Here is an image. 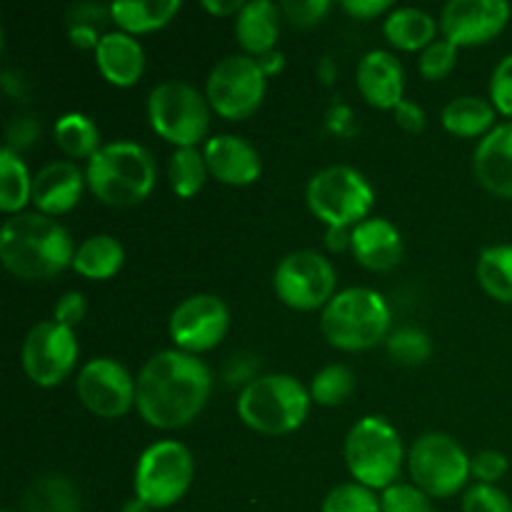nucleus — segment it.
Here are the masks:
<instances>
[{"mask_svg": "<svg viewBox=\"0 0 512 512\" xmlns=\"http://www.w3.org/2000/svg\"><path fill=\"white\" fill-rule=\"evenodd\" d=\"M213 393V373L198 355L160 350L145 360L135 378V408L158 430H178L193 423Z\"/></svg>", "mask_w": 512, "mask_h": 512, "instance_id": "obj_1", "label": "nucleus"}, {"mask_svg": "<svg viewBox=\"0 0 512 512\" xmlns=\"http://www.w3.org/2000/svg\"><path fill=\"white\" fill-rule=\"evenodd\" d=\"M75 243L60 220L43 213L10 215L0 230V260L20 280H48L73 265Z\"/></svg>", "mask_w": 512, "mask_h": 512, "instance_id": "obj_2", "label": "nucleus"}, {"mask_svg": "<svg viewBox=\"0 0 512 512\" xmlns=\"http://www.w3.org/2000/svg\"><path fill=\"white\" fill-rule=\"evenodd\" d=\"M155 158L145 145L133 140H113L85 163V180L95 198L113 208L138 205L155 188Z\"/></svg>", "mask_w": 512, "mask_h": 512, "instance_id": "obj_3", "label": "nucleus"}, {"mask_svg": "<svg viewBox=\"0 0 512 512\" xmlns=\"http://www.w3.org/2000/svg\"><path fill=\"white\" fill-rule=\"evenodd\" d=\"M390 305L373 288H345L333 295L320 310V330L333 348L345 353L370 350L388 340L390 335Z\"/></svg>", "mask_w": 512, "mask_h": 512, "instance_id": "obj_4", "label": "nucleus"}, {"mask_svg": "<svg viewBox=\"0 0 512 512\" xmlns=\"http://www.w3.org/2000/svg\"><path fill=\"white\" fill-rule=\"evenodd\" d=\"M310 393L288 373L260 375L245 383L238 398V415L248 428L263 435H288L305 423Z\"/></svg>", "mask_w": 512, "mask_h": 512, "instance_id": "obj_5", "label": "nucleus"}, {"mask_svg": "<svg viewBox=\"0 0 512 512\" xmlns=\"http://www.w3.org/2000/svg\"><path fill=\"white\" fill-rule=\"evenodd\" d=\"M343 458L355 483L383 493L385 488L398 483L405 448L390 420L365 415L345 435Z\"/></svg>", "mask_w": 512, "mask_h": 512, "instance_id": "obj_6", "label": "nucleus"}, {"mask_svg": "<svg viewBox=\"0 0 512 512\" xmlns=\"http://www.w3.org/2000/svg\"><path fill=\"white\" fill-rule=\"evenodd\" d=\"M305 200L325 228H355L370 218L375 190L353 165H328L308 180Z\"/></svg>", "mask_w": 512, "mask_h": 512, "instance_id": "obj_7", "label": "nucleus"}, {"mask_svg": "<svg viewBox=\"0 0 512 512\" xmlns=\"http://www.w3.org/2000/svg\"><path fill=\"white\" fill-rule=\"evenodd\" d=\"M148 120L175 148H198L210 128V103L188 80L170 78L150 90Z\"/></svg>", "mask_w": 512, "mask_h": 512, "instance_id": "obj_8", "label": "nucleus"}, {"mask_svg": "<svg viewBox=\"0 0 512 512\" xmlns=\"http://www.w3.org/2000/svg\"><path fill=\"white\" fill-rule=\"evenodd\" d=\"M193 453L180 440H158L140 453L135 463V498L153 510H165L180 503L193 485Z\"/></svg>", "mask_w": 512, "mask_h": 512, "instance_id": "obj_9", "label": "nucleus"}, {"mask_svg": "<svg viewBox=\"0 0 512 512\" xmlns=\"http://www.w3.org/2000/svg\"><path fill=\"white\" fill-rule=\"evenodd\" d=\"M408 470L413 483L430 498H453L468 485L470 455L445 433H425L410 445Z\"/></svg>", "mask_w": 512, "mask_h": 512, "instance_id": "obj_10", "label": "nucleus"}, {"mask_svg": "<svg viewBox=\"0 0 512 512\" xmlns=\"http://www.w3.org/2000/svg\"><path fill=\"white\" fill-rule=\"evenodd\" d=\"M265 88L268 75L260 68L258 58L235 53L213 65L205 80V98L220 118L243 120L263 105Z\"/></svg>", "mask_w": 512, "mask_h": 512, "instance_id": "obj_11", "label": "nucleus"}, {"mask_svg": "<svg viewBox=\"0 0 512 512\" xmlns=\"http://www.w3.org/2000/svg\"><path fill=\"white\" fill-rule=\"evenodd\" d=\"M335 285L338 273L318 250H293L273 275L275 295L295 310H323L333 300Z\"/></svg>", "mask_w": 512, "mask_h": 512, "instance_id": "obj_12", "label": "nucleus"}, {"mask_svg": "<svg viewBox=\"0 0 512 512\" xmlns=\"http://www.w3.org/2000/svg\"><path fill=\"white\" fill-rule=\"evenodd\" d=\"M25 375L40 388H55L73 373L78 363L75 330L63 328L55 320H43L28 330L20 348Z\"/></svg>", "mask_w": 512, "mask_h": 512, "instance_id": "obj_13", "label": "nucleus"}, {"mask_svg": "<svg viewBox=\"0 0 512 512\" xmlns=\"http://www.w3.org/2000/svg\"><path fill=\"white\" fill-rule=\"evenodd\" d=\"M230 328V310L213 293H195L180 300L170 313L168 333L178 350L190 355L213 350Z\"/></svg>", "mask_w": 512, "mask_h": 512, "instance_id": "obj_14", "label": "nucleus"}, {"mask_svg": "<svg viewBox=\"0 0 512 512\" xmlns=\"http://www.w3.org/2000/svg\"><path fill=\"white\" fill-rule=\"evenodd\" d=\"M75 390L85 408L105 420L120 418L135 405V378L113 358H93L80 368Z\"/></svg>", "mask_w": 512, "mask_h": 512, "instance_id": "obj_15", "label": "nucleus"}, {"mask_svg": "<svg viewBox=\"0 0 512 512\" xmlns=\"http://www.w3.org/2000/svg\"><path fill=\"white\" fill-rule=\"evenodd\" d=\"M510 15L505 0H450L440 10V33L458 48L483 45L503 33Z\"/></svg>", "mask_w": 512, "mask_h": 512, "instance_id": "obj_16", "label": "nucleus"}, {"mask_svg": "<svg viewBox=\"0 0 512 512\" xmlns=\"http://www.w3.org/2000/svg\"><path fill=\"white\" fill-rule=\"evenodd\" d=\"M205 163L213 178L225 185H250L263 173V160L250 140L233 133H220L205 140Z\"/></svg>", "mask_w": 512, "mask_h": 512, "instance_id": "obj_17", "label": "nucleus"}, {"mask_svg": "<svg viewBox=\"0 0 512 512\" xmlns=\"http://www.w3.org/2000/svg\"><path fill=\"white\" fill-rule=\"evenodd\" d=\"M85 185V173L73 160H53L33 175V205L50 218L63 215L80 203Z\"/></svg>", "mask_w": 512, "mask_h": 512, "instance_id": "obj_18", "label": "nucleus"}, {"mask_svg": "<svg viewBox=\"0 0 512 512\" xmlns=\"http://www.w3.org/2000/svg\"><path fill=\"white\" fill-rule=\"evenodd\" d=\"M355 83L373 108L395 110V105L405 100V68L388 50L365 53L360 58Z\"/></svg>", "mask_w": 512, "mask_h": 512, "instance_id": "obj_19", "label": "nucleus"}, {"mask_svg": "<svg viewBox=\"0 0 512 512\" xmlns=\"http://www.w3.org/2000/svg\"><path fill=\"white\" fill-rule=\"evenodd\" d=\"M473 173L488 193L512 200V120L480 138L473 153Z\"/></svg>", "mask_w": 512, "mask_h": 512, "instance_id": "obj_20", "label": "nucleus"}, {"mask_svg": "<svg viewBox=\"0 0 512 512\" xmlns=\"http://www.w3.org/2000/svg\"><path fill=\"white\" fill-rule=\"evenodd\" d=\"M350 253L368 270H393L403 258V235L388 218L370 215L368 220L353 228Z\"/></svg>", "mask_w": 512, "mask_h": 512, "instance_id": "obj_21", "label": "nucleus"}, {"mask_svg": "<svg viewBox=\"0 0 512 512\" xmlns=\"http://www.w3.org/2000/svg\"><path fill=\"white\" fill-rule=\"evenodd\" d=\"M95 65L110 85L130 88L138 83L145 70V50L135 35L125 30H110L103 33L95 48Z\"/></svg>", "mask_w": 512, "mask_h": 512, "instance_id": "obj_22", "label": "nucleus"}, {"mask_svg": "<svg viewBox=\"0 0 512 512\" xmlns=\"http://www.w3.org/2000/svg\"><path fill=\"white\" fill-rule=\"evenodd\" d=\"M280 33V5L273 0H248L235 15V38L245 55H260L275 50Z\"/></svg>", "mask_w": 512, "mask_h": 512, "instance_id": "obj_23", "label": "nucleus"}, {"mask_svg": "<svg viewBox=\"0 0 512 512\" xmlns=\"http://www.w3.org/2000/svg\"><path fill=\"white\" fill-rule=\"evenodd\" d=\"M383 33L393 48L413 53V50H425L438 38V20L413 5H400L385 15Z\"/></svg>", "mask_w": 512, "mask_h": 512, "instance_id": "obj_24", "label": "nucleus"}, {"mask_svg": "<svg viewBox=\"0 0 512 512\" xmlns=\"http://www.w3.org/2000/svg\"><path fill=\"white\" fill-rule=\"evenodd\" d=\"M495 118H498L495 105L478 95L453 98L440 113L443 128L460 138H485L495 128Z\"/></svg>", "mask_w": 512, "mask_h": 512, "instance_id": "obj_25", "label": "nucleus"}, {"mask_svg": "<svg viewBox=\"0 0 512 512\" xmlns=\"http://www.w3.org/2000/svg\"><path fill=\"white\" fill-rule=\"evenodd\" d=\"M180 10V0H115L110 5V20L130 35L153 33L163 28Z\"/></svg>", "mask_w": 512, "mask_h": 512, "instance_id": "obj_26", "label": "nucleus"}, {"mask_svg": "<svg viewBox=\"0 0 512 512\" xmlns=\"http://www.w3.org/2000/svg\"><path fill=\"white\" fill-rule=\"evenodd\" d=\"M125 250L120 240L113 235H90L75 250V258L70 268L88 280H108L123 268Z\"/></svg>", "mask_w": 512, "mask_h": 512, "instance_id": "obj_27", "label": "nucleus"}, {"mask_svg": "<svg viewBox=\"0 0 512 512\" xmlns=\"http://www.w3.org/2000/svg\"><path fill=\"white\" fill-rule=\"evenodd\" d=\"M53 138L55 145H58L68 158L85 160V163L103 148L98 125H95V120L88 118L85 113L60 115L53 125Z\"/></svg>", "mask_w": 512, "mask_h": 512, "instance_id": "obj_28", "label": "nucleus"}, {"mask_svg": "<svg viewBox=\"0 0 512 512\" xmlns=\"http://www.w3.org/2000/svg\"><path fill=\"white\" fill-rule=\"evenodd\" d=\"M23 512H83L80 493L65 475H45L28 488Z\"/></svg>", "mask_w": 512, "mask_h": 512, "instance_id": "obj_29", "label": "nucleus"}, {"mask_svg": "<svg viewBox=\"0 0 512 512\" xmlns=\"http://www.w3.org/2000/svg\"><path fill=\"white\" fill-rule=\"evenodd\" d=\"M28 203H33V175L20 153L3 148L0 150V210L18 215Z\"/></svg>", "mask_w": 512, "mask_h": 512, "instance_id": "obj_30", "label": "nucleus"}, {"mask_svg": "<svg viewBox=\"0 0 512 512\" xmlns=\"http://www.w3.org/2000/svg\"><path fill=\"white\" fill-rule=\"evenodd\" d=\"M478 283L490 298L512 305V245L498 243L480 250Z\"/></svg>", "mask_w": 512, "mask_h": 512, "instance_id": "obj_31", "label": "nucleus"}, {"mask_svg": "<svg viewBox=\"0 0 512 512\" xmlns=\"http://www.w3.org/2000/svg\"><path fill=\"white\" fill-rule=\"evenodd\" d=\"M210 170L205 163L203 150L175 148L168 160V183L178 198H193L203 190Z\"/></svg>", "mask_w": 512, "mask_h": 512, "instance_id": "obj_32", "label": "nucleus"}, {"mask_svg": "<svg viewBox=\"0 0 512 512\" xmlns=\"http://www.w3.org/2000/svg\"><path fill=\"white\" fill-rule=\"evenodd\" d=\"M308 393L313 403L325 405V408H335V405L345 403L355 393V373L343 363L325 365V368H320L315 373Z\"/></svg>", "mask_w": 512, "mask_h": 512, "instance_id": "obj_33", "label": "nucleus"}, {"mask_svg": "<svg viewBox=\"0 0 512 512\" xmlns=\"http://www.w3.org/2000/svg\"><path fill=\"white\" fill-rule=\"evenodd\" d=\"M388 355L400 365H423L433 355V340L420 328H400L393 330L385 340Z\"/></svg>", "mask_w": 512, "mask_h": 512, "instance_id": "obj_34", "label": "nucleus"}, {"mask_svg": "<svg viewBox=\"0 0 512 512\" xmlns=\"http://www.w3.org/2000/svg\"><path fill=\"white\" fill-rule=\"evenodd\" d=\"M323 512H383L375 490L360 483H340L325 495Z\"/></svg>", "mask_w": 512, "mask_h": 512, "instance_id": "obj_35", "label": "nucleus"}, {"mask_svg": "<svg viewBox=\"0 0 512 512\" xmlns=\"http://www.w3.org/2000/svg\"><path fill=\"white\" fill-rule=\"evenodd\" d=\"M458 63V45L448 38H435L425 50H420L418 70L425 80H443Z\"/></svg>", "mask_w": 512, "mask_h": 512, "instance_id": "obj_36", "label": "nucleus"}, {"mask_svg": "<svg viewBox=\"0 0 512 512\" xmlns=\"http://www.w3.org/2000/svg\"><path fill=\"white\" fill-rule=\"evenodd\" d=\"M383 512H433V498L415 483H395L380 493Z\"/></svg>", "mask_w": 512, "mask_h": 512, "instance_id": "obj_37", "label": "nucleus"}, {"mask_svg": "<svg viewBox=\"0 0 512 512\" xmlns=\"http://www.w3.org/2000/svg\"><path fill=\"white\" fill-rule=\"evenodd\" d=\"M463 512H512V500L498 485L475 483L465 490Z\"/></svg>", "mask_w": 512, "mask_h": 512, "instance_id": "obj_38", "label": "nucleus"}, {"mask_svg": "<svg viewBox=\"0 0 512 512\" xmlns=\"http://www.w3.org/2000/svg\"><path fill=\"white\" fill-rule=\"evenodd\" d=\"M330 0H285L280 3V13L298 28H313L330 13Z\"/></svg>", "mask_w": 512, "mask_h": 512, "instance_id": "obj_39", "label": "nucleus"}, {"mask_svg": "<svg viewBox=\"0 0 512 512\" xmlns=\"http://www.w3.org/2000/svg\"><path fill=\"white\" fill-rule=\"evenodd\" d=\"M490 103L500 115L512 118V53L505 55L490 75Z\"/></svg>", "mask_w": 512, "mask_h": 512, "instance_id": "obj_40", "label": "nucleus"}, {"mask_svg": "<svg viewBox=\"0 0 512 512\" xmlns=\"http://www.w3.org/2000/svg\"><path fill=\"white\" fill-rule=\"evenodd\" d=\"M510 463L500 450H480V453L470 455V475H473L478 483L495 485L498 480L505 478Z\"/></svg>", "mask_w": 512, "mask_h": 512, "instance_id": "obj_41", "label": "nucleus"}, {"mask_svg": "<svg viewBox=\"0 0 512 512\" xmlns=\"http://www.w3.org/2000/svg\"><path fill=\"white\" fill-rule=\"evenodd\" d=\"M85 318V295L78 293V290H70L63 298L55 303L53 308V320L63 328L75 330Z\"/></svg>", "mask_w": 512, "mask_h": 512, "instance_id": "obj_42", "label": "nucleus"}, {"mask_svg": "<svg viewBox=\"0 0 512 512\" xmlns=\"http://www.w3.org/2000/svg\"><path fill=\"white\" fill-rule=\"evenodd\" d=\"M393 113L395 123L403 130H408V133H420V130H425V123H428V115H425V110L415 100H400Z\"/></svg>", "mask_w": 512, "mask_h": 512, "instance_id": "obj_43", "label": "nucleus"}, {"mask_svg": "<svg viewBox=\"0 0 512 512\" xmlns=\"http://www.w3.org/2000/svg\"><path fill=\"white\" fill-rule=\"evenodd\" d=\"M343 10L348 15H353V18L370 20L383 13H390L393 3L390 0H343Z\"/></svg>", "mask_w": 512, "mask_h": 512, "instance_id": "obj_44", "label": "nucleus"}, {"mask_svg": "<svg viewBox=\"0 0 512 512\" xmlns=\"http://www.w3.org/2000/svg\"><path fill=\"white\" fill-rule=\"evenodd\" d=\"M105 15H110V5L103 8V5L95 3H80L70 8L68 25H95V28H98L100 23H105Z\"/></svg>", "mask_w": 512, "mask_h": 512, "instance_id": "obj_45", "label": "nucleus"}, {"mask_svg": "<svg viewBox=\"0 0 512 512\" xmlns=\"http://www.w3.org/2000/svg\"><path fill=\"white\" fill-rule=\"evenodd\" d=\"M38 135V125H35L33 118H18L13 125L8 128V145L5 148L15 150V148H25L30 145ZM18 153V150H15Z\"/></svg>", "mask_w": 512, "mask_h": 512, "instance_id": "obj_46", "label": "nucleus"}, {"mask_svg": "<svg viewBox=\"0 0 512 512\" xmlns=\"http://www.w3.org/2000/svg\"><path fill=\"white\" fill-rule=\"evenodd\" d=\"M68 33H70V40H73V45H78V48L95 50L98 48L100 38H103L95 25H68Z\"/></svg>", "mask_w": 512, "mask_h": 512, "instance_id": "obj_47", "label": "nucleus"}, {"mask_svg": "<svg viewBox=\"0 0 512 512\" xmlns=\"http://www.w3.org/2000/svg\"><path fill=\"white\" fill-rule=\"evenodd\" d=\"M350 125H353V110L345 103H335L328 113V128H333L340 135H348Z\"/></svg>", "mask_w": 512, "mask_h": 512, "instance_id": "obj_48", "label": "nucleus"}, {"mask_svg": "<svg viewBox=\"0 0 512 512\" xmlns=\"http://www.w3.org/2000/svg\"><path fill=\"white\" fill-rule=\"evenodd\" d=\"M325 245L333 253H343L353 245V228H325Z\"/></svg>", "mask_w": 512, "mask_h": 512, "instance_id": "obj_49", "label": "nucleus"}, {"mask_svg": "<svg viewBox=\"0 0 512 512\" xmlns=\"http://www.w3.org/2000/svg\"><path fill=\"white\" fill-rule=\"evenodd\" d=\"M243 0H203V8L210 10L213 15H220V18H230V15H238L243 10Z\"/></svg>", "mask_w": 512, "mask_h": 512, "instance_id": "obj_50", "label": "nucleus"}, {"mask_svg": "<svg viewBox=\"0 0 512 512\" xmlns=\"http://www.w3.org/2000/svg\"><path fill=\"white\" fill-rule=\"evenodd\" d=\"M258 63H260V68L265 70V75H275L278 70H283L285 58H283V53H278V50H270V53L260 55Z\"/></svg>", "mask_w": 512, "mask_h": 512, "instance_id": "obj_51", "label": "nucleus"}, {"mask_svg": "<svg viewBox=\"0 0 512 512\" xmlns=\"http://www.w3.org/2000/svg\"><path fill=\"white\" fill-rule=\"evenodd\" d=\"M318 78L323 80L325 85H330L335 80V63L333 58H323L318 65Z\"/></svg>", "mask_w": 512, "mask_h": 512, "instance_id": "obj_52", "label": "nucleus"}, {"mask_svg": "<svg viewBox=\"0 0 512 512\" xmlns=\"http://www.w3.org/2000/svg\"><path fill=\"white\" fill-rule=\"evenodd\" d=\"M120 512H153V508H150L148 503H143V500L140 498H130V500H125V505L123 508H120Z\"/></svg>", "mask_w": 512, "mask_h": 512, "instance_id": "obj_53", "label": "nucleus"}, {"mask_svg": "<svg viewBox=\"0 0 512 512\" xmlns=\"http://www.w3.org/2000/svg\"><path fill=\"white\" fill-rule=\"evenodd\" d=\"M3 512H13V510H3Z\"/></svg>", "mask_w": 512, "mask_h": 512, "instance_id": "obj_54", "label": "nucleus"}]
</instances>
